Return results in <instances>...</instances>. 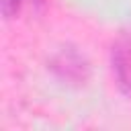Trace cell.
Listing matches in <instances>:
<instances>
[{
  "label": "cell",
  "instance_id": "cell-1",
  "mask_svg": "<svg viewBox=\"0 0 131 131\" xmlns=\"http://www.w3.org/2000/svg\"><path fill=\"white\" fill-rule=\"evenodd\" d=\"M111 61H113V72L119 88L125 94H131V41L129 39L121 37L115 41L111 51Z\"/></svg>",
  "mask_w": 131,
  "mask_h": 131
},
{
  "label": "cell",
  "instance_id": "cell-2",
  "mask_svg": "<svg viewBox=\"0 0 131 131\" xmlns=\"http://www.w3.org/2000/svg\"><path fill=\"white\" fill-rule=\"evenodd\" d=\"M23 4H25V0H2V14H4V18H14Z\"/></svg>",
  "mask_w": 131,
  "mask_h": 131
}]
</instances>
